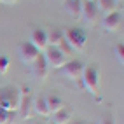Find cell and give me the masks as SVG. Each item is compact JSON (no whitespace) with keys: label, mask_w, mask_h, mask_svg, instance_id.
<instances>
[{"label":"cell","mask_w":124,"mask_h":124,"mask_svg":"<svg viewBox=\"0 0 124 124\" xmlns=\"http://www.w3.org/2000/svg\"><path fill=\"white\" fill-rule=\"evenodd\" d=\"M21 101V91L16 86H5L0 89V108L7 112H18Z\"/></svg>","instance_id":"cell-1"},{"label":"cell","mask_w":124,"mask_h":124,"mask_svg":"<svg viewBox=\"0 0 124 124\" xmlns=\"http://www.w3.org/2000/svg\"><path fill=\"white\" fill-rule=\"evenodd\" d=\"M63 37L68 47H72V51H84L86 49L87 37L84 33V30H80L77 26H70L67 30H63Z\"/></svg>","instance_id":"cell-2"},{"label":"cell","mask_w":124,"mask_h":124,"mask_svg":"<svg viewBox=\"0 0 124 124\" xmlns=\"http://www.w3.org/2000/svg\"><path fill=\"white\" fill-rule=\"evenodd\" d=\"M80 82L84 84L87 93L98 94V91H100V72H98V68L94 67V65H89V67L84 68Z\"/></svg>","instance_id":"cell-3"},{"label":"cell","mask_w":124,"mask_h":124,"mask_svg":"<svg viewBox=\"0 0 124 124\" xmlns=\"http://www.w3.org/2000/svg\"><path fill=\"white\" fill-rule=\"evenodd\" d=\"M42 58L46 60L47 67L49 68H54V70H60L63 65L68 61V56L65 54L60 47H47L46 51L42 53Z\"/></svg>","instance_id":"cell-4"},{"label":"cell","mask_w":124,"mask_h":124,"mask_svg":"<svg viewBox=\"0 0 124 124\" xmlns=\"http://www.w3.org/2000/svg\"><path fill=\"white\" fill-rule=\"evenodd\" d=\"M84 68H86V65L82 63V61H79V60H70V61L65 63L60 70H61V73H63L65 79H68V80H72V82H79L80 77H82Z\"/></svg>","instance_id":"cell-5"},{"label":"cell","mask_w":124,"mask_h":124,"mask_svg":"<svg viewBox=\"0 0 124 124\" xmlns=\"http://www.w3.org/2000/svg\"><path fill=\"white\" fill-rule=\"evenodd\" d=\"M40 54L42 53H40L35 46H31L30 42H23L18 47V58H19V61L23 65H26V67H31V63H33Z\"/></svg>","instance_id":"cell-6"},{"label":"cell","mask_w":124,"mask_h":124,"mask_svg":"<svg viewBox=\"0 0 124 124\" xmlns=\"http://www.w3.org/2000/svg\"><path fill=\"white\" fill-rule=\"evenodd\" d=\"M121 24H122V12L119 11H114L110 14H105L103 16V19H101V28L105 31H117L121 28Z\"/></svg>","instance_id":"cell-7"},{"label":"cell","mask_w":124,"mask_h":124,"mask_svg":"<svg viewBox=\"0 0 124 124\" xmlns=\"http://www.w3.org/2000/svg\"><path fill=\"white\" fill-rule=\"evenodd\" d=\"M28 42H30L31 46H35L40 53H44L46 49L49 47V46H47V31H46L44 28H35L33 31H31Z\"/></svg>","instance_id":"cell-8"},{"label":"cell","mask_w":124,"mask_h":124,"mask_svg":"<svg viewBox=\"0 0 124 124\" xmlns=\"http://www.w3.org/2000/svg\"><path fill=\"white\" fill-rule=\"evenodd\" d=\"M18 112L21 114L23 121H30L33 117V96L31 94H21V101H19Z\"/></svg>","instance_id":"cell-9"},{"label":"cell","mask_w":124,"mask_h":124,"mask_svg":"<svg viewBox=\"0 0 124 124\" xmlns=\"http://www.w3.org/2000/svg\"><path fill=\"white\" fill-rule=\"evenodd\" d=\"M98 16H100V11H98L96 4L93 0H84L82 2V18L86 19V23L94 24L98 21Z\"/></svg>","instance_id":"cell-10"},{"label":"cell","mask_w":124,"mask_h":124,"mask_svg":"<svg viewBox=\"0 0 124 124\" xmlns=\"http://www.w3.org/2000/svg\"><path fill=\"white\" fill-rule=\"evenodd\" d=\"M30 68H31V73H33V77L39 79V80H46L47 75H49V70H51V68L47 67L46 60L42 58V54H40L37 60L31 63V67H30Z\"/></svg>","instance_id":"cell-11"},{"label":"cell","mask_w":124,"mask_h":124,"mask_svg":"<svg viewBox=\"0 0 124 124\" xmlns=\"http://www.w3.org/2000/svg\"><path fill=\"white\" fill-rule=\"evenodd\" d=\"M51 115H53V124H68L73 119V114L70 110V107H67V105L63 108H60L58 112L51 114Z\"/></svg>","instance_id":"cell-12"},{"label":"cell","mask_w":124,"mask_h":124,"mask_svg":"<svg viewBox=\"0 0 124 124\" xmlns=\"http://www.w3.org/2000/svg\"><path fill=\"white\" fill-rule=\"evenodd\" d=\"M47 31V46L49 47H60L65 42V37H63V30L60 28H51V30H46Z\"/></svg>","instance_id":"cell-13"},{"label":"cell","mask_w":124,"mask_h":124,"mask_svg":"<svg viewBox=\"0 0 124 124\" xmlns=\"http://www.w3.org/2000/svg\"><path fill=\"white\" fill-rule=\"evenodd\" d=\"M46 103H47V108H49V115L54 114V112H58L60 108L65 107V100H63L60 94H54V93H51V94L46 96Z\"/></svg>","instance_id":"cell-14"},{"label":"cell","mask_w":124,"mask_h":124,"mask_svg":"<svg viewBox=\"0 0 124 124\" xmlns=\"http://www.w3.org/2000/svg\"><path fill=\"white\" fill-rule=\"evenodd\" d=\"M33 115H39V117H47L49 115V108H47L44 94L33 98Z\"/></svg>","instance_id":"cell-15"},{"label":"cell","mask_w":124,"mask_h":124,"mask_svg":"<svg viewBox=\"0 0 124 124\" xmlns=\"http://www.w3.org/2000/svg\"><path fill=\"white\" fill-rule=\"evenodd\" d=\"M96 7H98V11H100V14H110L114 11H119V5L115 0H96Z\"/></svg>","instance_id":"cell-16"},{"label":"cell","mask_w":124,"mask_h":124,"mask_svg":"<svg viewBox=\"0 0 124 124\" xmlns=\"http://www.w3.org/2000/svg\"><path fill=\"white\" fill-rule=\"evenodd\" d=\"M82 2L84 0H67L65 4V9L72 18H80L82 16Z\"/></svg>","instance_id":"cell-17"},{"label":"cell","mask_w":124,"mask_h":124,"mask_svg":"<svg viewBox=\"0 0 124 124\" xmlns=\"http://www.w3.org/2000/svg\"><path fill=\"white\" fill-rule=\"evenodd\" d=\"M11 68V61L7 56H0V75H4V73H7Z\"/></svg>","instance_id":"cell-18"},{"label":"cell","mask_w":124,"mask_h":124,"mask_svg":"<svg viewBox=\"0 0 124 124\" xmlns=\"http://www.w3.org/2000/svg\"><path fill=\"white\" fill-rule=\"evenodd\" d=\"M12 114L14 112H7L4 108H0V124H9L12 121Z\"/></svg>","instance_id":"cell-19"},{"label":"cell","mask_w":124,"mask_h":124,"mask_svg":"<svg viewBox=\"0 0 124 124\" xmlns=\"http://www.w3.org/2000/svg\"><path fill=\"white\" fill-rule=\"evenodd\" d=\"M115 56H117L119 65H122V61H124V44H117V47H115Z\"/></svg>","instance_id":"cell-20"},{"label":"cell","mask_w":124,"mask_h":124,"mask_svg":"<svg viewBox=\"0 0 124 124\" xmlns=\"http://www.w3.org/2000/svg\"><path fill=\"white\" fill-rule=\"evenodd\" d=\"M96 124H115V121H114V117H112V114H103L101 119L98 121Z\"/></svg>","instance_id":"cell-21"},{"label":"cell","mask_w":124,"mask_h":124,"mask_svg":"<svg viewBox=\"0 0 124 124\" xmlns=\"http://www.w3.org/2000/svg\"><path fill=\"white\" fill-rule=\"evenodd\" d=\"M68 124H89V122H87V121H82V119H79V121H77V119H72Z\"/></svg>","instance_id":"cell-22"},{"label":"cell","mask_w":124,"mask_h":124,"mask_svg":"<svg viewBox=\"0 0 124 124\" xmlns=\"http://www.w3.org/2000/svg\"><path fill=\"white\" fill-rule=\"evenodd\" d=\"M2 4H5V5H12V4H16L18 0H0Z\"/></svg>","instance_id":"cell-23"},{"label":"cell","mask_w":124,"mask_h":124,"mask_svg":"<svg viewBox=\"0 0 124 124\" xmlns=\"http://www.w3.org/2000/svg\"><path fill=\"white\" fill-rule=\"evenodd\" d=\"M115 2H117V5H121V9H122V2L124 0H115Z\"/></svg>","instance_id":"cell-24"},{"label":"cell","mask_w":124,"mask_h":124,"mask_svg":"<svg viewBox=\"0 0 124 124\" xmlns=\"http://www.w3.org/2000/svg\"><path fill=\"white\" fill-rule=\"evenodd\" d=\"M93 2H96V0H93Z\"/></svg>","instance_id":"cell-25"},{"label":"cell","mask_w":124,"mask_h":124,"mask_svg":"<svg viewBox=\"0 0 124 124\" xmlns=\"http://www.w3.org/2000/svg\"><path fill=\"white\" fill-rule=\"evenodd\" d=\"M89 124H91V122H89Z\"/></svg>","instance_id":"cell-26"}]
</instances>
